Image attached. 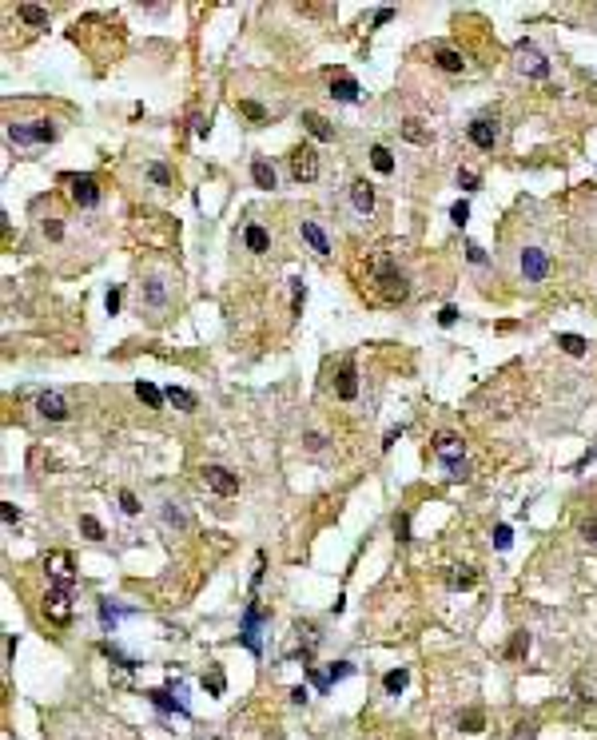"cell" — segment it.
I'll return each instance as SVG.
<instances>
[{
  "label": "cell",
  "mask_w": 597,
  "mask_h": 740,
  "mask_svg": "<svg viewBox=\"0 0 597 740\" xmlns=\"http://www.w3.org/2000/svg\"><path fill=\"white\" fill-rule=\"evenodd\" d=\"M375 283H378V291H383V303H406V299H410V283H406V275L395 271L386 259L378 263Z\"/></svg>",
  "instance_id": "1"
},
{
  "label": "cell",
  "mask_w": 597,
  "mask_h": 740,
  "mask_svg": "<svg viewBox=\"0 0 597 740\" xmlns=\"http://www.w3.org/2000/svg\"><path fill=\"white\" fill-rule=\"evenodd\" d=\"M9 140L21 143V148H32V143H52L56 140V128L48 120H32V123H12Z\"/></svg>",
  "instance_id": "2"
},
{
  "label": "cell",
  "mask_w": 597,
  "mask_h": 740,
  "mask_svg": "<svg viewBox=\"0 0 597 740\" xmlns=\"http://www.w3.org/2000/svg\"><path fill=\"white\" fill-rule=\"evenodd\" d=\"M44 613H48L52 625H68V621H72V589L68 585H52L48 597H44Z\"/></svg>",
  "instance_id": "3"
},
{
  "label": "cell",
  "mask_w": 597,
  "mask_h": 740,
  "mask_svg": "<svg viewBox=\"0 0 597 740\" xmlns=\"http://www.w3.org/2000/svg\"><path fill=\"white\" fill-rule=\"evenodd\" d=\"M267 617H271V613H263V609H259V605H247V609H243V625H239V641H243V645H247V649L255 653V657L263 653V641H259V625H263Z\"/></svg>",
  "instance_id": "4"
},
{
  "label": "cell",
  "mask_w": 597,
  "mask_h": 740,
  "mask_svg": "<svg viewBox=\"0 0 597 740\" xmlns=\"http://www.w3.org/2000/svg\"><path fill=\"white\" fill-rule=\"evenodd\" d=\"M291 175L299 183H311V180H319V155H314V148H295L291 152Z\"/></svg>",
  "instance_id": "5"
},
{
  "label": "cell",
  "mask_w": 597,
  "mask_h": 740,
  "mask_svg": "<svg viewBox=\"0 0 597 740\" xmlns=\"http://www.w3.org/2000/svg\"><path fill=\"white\" fill-rule=\"evenodd\" d=\"M517 263H522V275H526V283H542V279L549 275V255L542 251V247H526Z\"/></svg>",
  "instance_id": "6"
},
{
  "label": "cell",
  "mask_w": 597,
  "mask_h": 740,
  "mask_svg": "<svg viewBox=\"0 0 597 740\" xmlns=\"http://www.w3.org/2000/svg\"><path fill=\"white\" fill-rule=\"evenodd\" d=\"M203 482H207V490H215L219 497L239 494V477H235L227 466H203Z\"/></svg>",
  "instance_id": "7"
},
{
  "label": "cell",
  "mask_w": 597,
  "mask_h": 740,
  "mask_svg": "<svg viewBox=\"0 0 597 740\" xmlns=\"http://www.w3.org/2000/svg\"><path fill=\"white\" fill-rule=\"evenodd\" d=\"M434 454L442 458L446 466H458V462H466V446H462V438H458L454 430H442V434H434Z\"/></svg>",
  "instance_id": "8"
},
{
  "label": "cell",
  "mask_w": 597,
  "mask_h": 740,
  "mask_svg": "<svg viewBox=\"0 0 597 740\" xmlns=\"http://www.w3.org/2000/svg\"><path fill=\"white\" fill-rule=\"evenodd\" d=\"M36 410H40V418H48V422H64V418L72 414V410H68V398L56 394V390H44V394L36 398Z\"/></svg>",
  "instance_id": "9"
},
{
  "label": "cell",
  "mask_w": 597,
  "mask_h": 740,
  "mask_svg": "<svg viewBox=\"0 0 597 740\" xmlns=\"http://www.w3.org/2000/svg\"><path fill=\"white\" fill-rule=\"evenodd\" d=\"M517 52H522V68H526L534 80H546V76H549V60H546V56H542V52H537L530 40L517 44Z\"/></svg>",
  "instance_id": "10"
},
{
  "label": "cell",
  "mask_w": 597,
  "mask_h": 740,
  "mask_svg": "<svg viewBox=\"0 0 597 740\" xmlns=\"http://www.w3.org/2000/svg\"><path fill=\"white\" fill-rule=\"evenodd\" d=\"M140 307H143V311H155V314L168 307V287H163V279H143Z\"/></svg>",
  "instance_id": "11"
},
{
  "label": "cell",
  "mask_w": 597,
  "mask_h": 740,
  "mask_svg": "<svg viewBox=\"0 0 597 740\" xmlns=\"http://www.w3.org/2000/svg\"><path fill=\"white\" fill-rule=\"evenodd\" d=\"M143 697L152 700V705H155V709H160V712H175V717H183V720L192 717V709H187V700L172 697V692H168V689H148V692H143Z\"/></svg>",
  "instance_id": "12"
},
{
  "label": "cell",
  "mask_w": 597,
  "mask_h": 740,
  "mask_svg": "<svg viewBox=\"0 0 597 740\" xmlns=\"http://www.w3.org/2000/svg\"><path fill=\"white\" fill-rule=\"evenodd\" d=\"M44 569L56 578V585H68V589L76 585V569H72L68 553H48V558H44Z\"/></svg>",
  "instance_id": "13"
},
{
  "label": "cell",
  "mask_w": 597,
  "mask_h": 740,
  "mask_svg": "<svg viewBox=\"0 0 597 740\" xmlns=\"http://www.w3.org/2000/svg\"><path fill=\"white\" fill-rule=\"evenodd\" d=\"M72 199L80 203V207H96L100 203V183L92 180V175H76L72 180Z\"/></svg>",
  "instance_id": "14"
},
{
  "label": "cell",
  "mask_w": 597,
  "mask_h": 740,
  "mask_svg": "<svg viewBox=\"0 0 597 740\" xmlns=\"http://www.w3.org/2000/svg\"><path fill=\"white\" fill-rule=\"evenodd\" d=\"M351 207L358 215H371V211H375V187H371L366 180H354L351 183Z\"/></svg>",
  "instance_id": "15"
},
{
  "label": "cell",
  "mask_w": 597,
  "mask_h": 740,
  "mask_svg": "<svg viewBox=\"0 0 597 740\" xmlns=\"http://www.w3.org/2000/svg\"><path fill=\"white\" fill-rule=\"evenodd\" d=\"M299 231H303L307 247H311L314 255H331V239H327V231L314 223V219H303V223H299Z\"/></svg>",
  "instance_id": "16"
},
{
  "label": "cell",
  "mask_w": 597,
  "mask_h": 740,
  "mask_svg": "<svg viewBox=\"0 0 597 740\" xmlns=\"http://www.w3.org/2000/svg\"><path fill=\"white\" fill-rule=\"evenodd\" d=\"M470 143H474V148H482V152H490V148L498 143L494 120H474V123H470Z\"/></svg>",
  "instance_id": "17"
},
{
  "label": "cell",
  "mask_w": 597,
  "mask_h": 740,
  "mask_svg": "<svg viewBox=\"0 0 597 740\" xmlns=\"http://www.w3.org/2000/svg\"><path fill=\"white\" fill-rule=\"evenodd\" d=\"M136 609H120L111 597H104L100 601V625H104V633H116V625H120V617H132Z\"/></svg>",
  "instance_id": "18"
},
{
  "label": "cell",
  "mask_w": 597,
  "mask_h": 740,
  "mask_svg": "<svg viewBox=\"0 0 597 740\" xmlns=\"http://www.w3.org/2000/svg\"><path fill=\"white\" fill-rule=\"evenodd\" d=\"M331 96L339 104H358L363 88H358V80H351V76H339V80H331Z\"/></svg>",
  "instance_id": "19"
},
{
  "label": "cell",
  "mask_w": 597,
  "mask_h": 740,
  "mask_svg": "<svg viewBox=\"0 0 597 740\" xmlns=\"http://www.w3.org/2000/svg\"><path fill=\"white\" fill-rule=\"evenodd\" d=\"M251 180H255V187H259V192H275V187H279V175H275V167L267 160H255L251 163Z\"/></svg>",
  "instance_id": "20"
},
{
  "label": "cell",
  "mask_w": 597,
  "mask_h": 740,
  "mask_svg": "<svg viewBox=\"0 0 597 740\" xmlns=\"http://www.w3.org/2000/svg\"><path fill=\"white\" fill-rule=\"evenodd\" d=\"M243 243H247V251H251V255H267V251H271V235H267L259 223H247Z\"/></svg>",
  "instance_id": "21"
},
{
  "label": "cell",
  "mask_w": 597,
  "mask_h": 740,
  "mask_svg": "<svg viewBox=\"0 0 597 740\" xmlns=\"http://www.w3.org/2000/svg\"><path fill=\"white\" fill-rule=\"evenodd\" d=\"M354 394H358V370H354V363L346 358L343 370H339V398H343V402H351Z\"/></svg>",
  "instance_id": "22"
},
{
  "label": "cell",
  "mask_w": 597,
  "mask_h": 740,
  "mask_svg": "<svg viewBox=\"0 0 597 740\" xmlns=\"http://www.w3.org/2000/svg\"><path fill=\"white\" fill-rule=\"evenodd\" d=\"M303 128H307V132H311L319 143H331V140H334V128H331V123H327L319 112H303Z\"/></svg>",
  "instance_id": "23"
},
{
  "label": "cell",
  "mask_w": 597,
  "mask_h": 740,
  "mask_svg": "<svg viewBox=\"0 0 597 740\" xmlns=\"http://www.w3.org/2000/svg\"><path fill=\"white\" fill-rule=\"evenodd\" d=\"M163 398H168L175 410H183V414H192L195 406H199V398H195L192 390H183V386H168V390H163Z\"/></svg>",
  "instance_id": "24"
},
{
  "label": "cell",
  "mask_w": 597,
  "mask_h": 740,
  "mask_svg": "<svg viewBox=\"0 0 597 740\" xmlns=\"http://www.w3.org/2000/svg\"><path fill=\"white\" fill-rule=\"evenodd\" d=\"M434 64H438L442 72H454V76H458V72H466L462 52H454V48H438V52H434Z\"/></svg>",
  "instance_id": "25"
},
{
  "label": "cell",
  "mask_w": 597,
  "mask_h": 740,
  "mask_svg": "<svg viewBox=\"0 0 597 740\" xmlns=\"http://www.w3.org/2000/svg\"><path fill=\"white\" fill-rule=\"evenodd\" d=\"M136 394H140V402H148L152 406V410H163V402H168V398H163V390L160 386H152V382H136Z\"/></svg>",
  "instance_id": "26"
},
{
  "label": "cell",
  "mask_w": 597,
  "mask_h": 740,
  "mask_svg": "<svg viewBox=\"0 0 597 740\" xmlns=\"http://www.w3.org/2000/svg\"><path fill=\"white\" fill-rule=\"evenodd\" d=\"M557 346H562V350H566L569 358H581V355L589 350V343H586V338H581V335H569V331H566V335H557Z\"/></svg>",
  "instance_id": "27"
},
{
  "label": "cell",
  "mask_w": 597,
  "mask_h": 740,
  "mask_svg": "<svg viewBox=\"0 0 597 740\" xmlns=\"http://www.w3.org/2000/svg\"><path fill=\"white\" fill-rule=\"evenodd\" d=\"M406 685H410V669H390V673L383 677V689L390 692V697H398Z\"/></svg>",
  "instance_id": "28"
},
{
  "label": "cell",
  "mask_w": 597,
  "mask_h": 740,
  "mask_svg": "<svg viewBox=\"0 0 597 740\" xmlns=\"http://www.w3.org/2000/svg\"><path fill=\"white\" fill-rule=\"evenodd\" d=\"M446 585H450V589H474L478 573H474V569H450V573H446Z\"/></svg>",
  "instance_id": "29"
},
{
  "label": "cell",
  "mask_w": 597,
  "mask_h": 740,
  "mask_svg": "<svg viewBox=\"0 0 597 740\" xmlns=\"http://www.w3.org/2000/svg\"><path fill=\"white\" fill-rule=\"evenodd\" d=\"M371 163H375L378 175H390V172H395V155L386 152L383 143H375V148H371Z\"/></svg>",
  "instance_id": "30"
},
{
  "label": "cell",
  "mask_w": 597,
  "mask_h": 740,
  "mask_svg": "<svg viewBox=\"0 0 597 740\" xmlns=\"http://www.w3.org/2000/svg\"><path fill=\"white\" fill-rule=\"evenodd\" d=\"M16 16H21L24 24H32V28H44V24H48V12L36 9V4H21V9H16Z\"/></svg>",
  "instance_id": "31"
},
{
  "label": "cell",
  "mask_w": 597,
  "mask_h": 740,
  "mask_svg": "<svg viewBox=\"0 0 597 740\" xmlns=\"http://www.w3.org/2000/svg\"><path fill=\"white\" fill-rule=\"evenodd\" d=\"M458 724H462V732H482V729H486V717H482L478 709H470V712L458 717Z\"/></svg>",
  "instance_id": "32"
},
{
  "label": "cell",
  "mask_w": 597,
  "mask_h": 740,
  "mask_svg": "<svg viewBox=\"0 0 597 740\" xmlns=\"http://www.w3.org/2000/svg\"><path fill=\"white\" fill-rule=\"evenodd\" d=\"M402 136H406L410 143H430V136H426L422 120H406V123H402Z\"/></svg>",
  "instance_id": "33"
},
{
  "label": "cell",
  "mask_w": 597,
  "mask_h": 740,
  "mask_svg": "<svg viewBox=\"0 0 597 740\" xmlns=\"http://www.w3.org/2000/svg\"><path fill=\"white\" fill-rule=\"evenodd\" d=\"M80 534H84V538H92V541H104V526H100V521H96L92 514L80 517Z\"/></svg>",
  "instance_id": "34"
},
{
  "label": "cell",
  "mask_w": 597,
  "mask_h": 740,
  "mask_svg": "<svg viewBox=\"0 0 597 740\" xmlns=\"http://www.w3.org/2000/svg\"><path fill=\"white\" fill-rule=\"evenodd\" d=\"M478 183H482V175H478V172L458 167V187H462V192H478Z\"/></svg>",
  "instance_id": "35"
},
{
  "label": "cell",
  "mask_w": 597,
  "mask_h": 740,
  "mask_svg": "<svg viewBox=\"0 0 597 740\" xmlns=\"http://www.w3.org/2000/svg\"><path fill=\"white\" fill-rule=\"evenodd\" d=\"M450 223H454V227H466V223H470V203H466V199H458L454 207H450Z\"/></svg>",
  "instance_id": "36"
},
{
  "label": "cell",
  "mask_w": 597,
  "mask_h": 740,
  "mask_svg": "<svg viewBox=\"0 0 597 740\" xmlns=\"http://www.w3.org/2000/svg\"><path fill=\"white\" fill-rule=\"evenodd\" d=\"M163 526H168V529H183V514L175 509V502H163Z\"/></svg>",
  "instance_id": "37"
},
{
  "label": "cell",
  "mask_w": 597,
  "mask_h": 740,
  "mask_svg": "<svg viewBox=\"0 0 597 740\" xmlns=\"http://www.w3.org/2000/svg\"><path fill=\"white\" fill-rule=\"evenodd\" d=\"M530 653V633H517L514 641H510V649H506V657L514 661V657H526Z\"/></svg>",
  "instance_id": "38"
},
{
  "label": "cell",
  "mask_w": 597,
  "mask_h": 740,
  "mask_svg": "<svg viewBox=\"0 0 597 740\" xmlns=\"http://www.w3.org/2000/svg\"><path fill=\"white\" fill-rule=\"evenodd\" d=\"M343 677H354V665L351 661H334L331 669H327V680L334 685V680H343Z\"/></svg>",
  "instance_id": "39"
},
{
  "label": "cell",
  "mask_w": 597,
  "mask_h": 740,
  "mask_svg": "<svg viewBox=\"0 0 597 740\" xmlns=\"http://www.w3.org/2000/svg\"><path fill=\"white\" fill-rule=\"evenodd\" d=\"M514 740H537V720H517V724H514Z\"/></svg>",
  "instance_id": "40"
},
{
  "label": "cell",
  "mask_w": 597,
  "mask_h": 740,
  "mask_svg": "<svg viewBox=\"0 0 597 740\" xmlns=\"http://www.w3.org/2000/svg\"><path fill=\"white\" fill-rule=\"evenodd\" d=\"M120 303H124V291H120V287H108V294H104V311L120 314Z\"/></svg>",
  "instance_id": "41"
},
{
  "label": "cell",
  "mask_w": 597,
  "mask_h": 740,
  "mask_svg": "<svg viewBox=\"0 0 597 740\" xmlns=\"http://www.w3.org/2000/svg\"><path fill=\"white\" fill-rule=\"evenodd\" d=\"M223 685H227V680H223V673H219V669L203 673V689H207V692H215V697H219V692H223Z\"/></svg>",
  "instance_id": "42"
},
{
  "label": "cell",
  "mask_w": 597,
  "mask_h": 740,
  "mask_svg": "<svg viewBox=\"0 0 597 740\" xmlns=\"http://www.w3.org/2000/svg\"><path fill=\"white\" fill-rule=\"evenodd\" d=\"M303 299H307V287H303V279H291V311H295V314L303 311Z\"/></svg>",
  "instance_id": "43"
},
{
  "label": "cell",
  "mask_w": 597,
  "mask_h": 740,
  "mask_svg": "<svg viewBox=\"0 0 597 740\" xmlns=\"http://www.w3.org/2000/svg\"><path fill=\"white\" fill-rule=\"evenodd\" d=\"M239 112H243L247 120H255V123H263V120H267V112H263V108H259L255 100H239Z\"/></svg>",
  "instance_id": "44"
},
{
  "label": "cell",
  "mask_w": 597,
  "mask_h": 740,
  "mask_svg": "<svg viewBox=\"0 0 597 740\" xmlns=\"http://www.w3.org/2000/svg\"><path fill=\"white\" fill-rule=\"evenodd\" d=\"M510 546H514V529H510V526H498L494 529V549H502V553H506Z\"/></svg>",
  "instance_id": "45"
},
{
  "label": "cell",
  "mask_w": 597,
  "mask_h": 740,
  "mask_svg": "<svg viewBox=\"0 0 597 740\" xmlns=\"http://www.w3.org/2000/svg\"><path fill=\"white\" fill-rule=\"evenodd\" d=\"M120 506H124V514H132V517L143 509V506H140V497H136L132 490H120Z\"/></svg>",
  "instance_id": "46"
},
{
  "label": "cell",
  "mask_w": 597,
  "mask_h": 740,
  "mask_svg": "<svg viewBox=\"0 0 597 740\" xmlns=\"http://www.w3.org/2000/svg\"><path fill=\"white\" fill-rule=\"evenodd\" d=\"M148 175H152L155 187H172V175H168V167H163V163H152V167H148Z\"/></svg>",
  "instance_id": "47"
},
{
  "label": "cell",
  "mask_w": 597,
  "mask_h": 740,
  "mask_svg": "<svg viewBox=\"0 0 597 740\" xmlns=\"http://www.w3.org/2000/svg\"><path fill=\"white\" fill-rule=\"evenodd\" d=\"M466 259H470L474 267H486V263H490V259H486V251H482L478 243H466Z\"/></svg>",
  "instance_id": "48"
},
{
  "label": "cell",
  "mask_w": 597,
  "mask_h": 740,
  "mask_svg": "<svg viewBox=\"0 0 597 740\" xmlns=\"http://www.w3.org/2000/svg\"><path fill=\"white\" fill-rule=\"evenodd\" d=\"M307 677H311V685H314V689H319V692H327V689H331V680H327V673H319V669H314V665H307Z\"/></svg>",
  "instance_id": "49"
},
{
  "label": "cell",
  "mask_w": 597,
  "mask_h": 740,
  "mask_svg": "<svg viewBox=\"0 0 597 740\" xmlns=\"http://www.w3.org/2000/svg\"><path fill=\"white\" fill-rule=\"evenodd\" d=\"M454 323H458V307L446 303L442 311H438V326H454Z\"/></svg>",
  "instance_id": "50"
},
{
  "label": "cell",
  "mask_w": 597,
  "mask_h": 740,
  "mask_svg": "<svg viewBox=\"0 0 597 740\" xmlns=\"http://www.w3.org/2000/svg\"><path fill=\"white\" fill-rule=\"evenodd\" d=\"M395 538L398 541H410V517H406V514L395 517Z\"/></svg>",
  "instance_id": "51"
},
{
  "label": "cell",
  "mask_w": 597,
  "mask_h": 740,
  "mask_svg": "<svg viewBox=\"0 0 597 740\" xmlns=\"http://www.w3.org/2000/svg\"><path fill=\"white\" fill-rule=\"evenodd\" d=\"M0 517H4V526H16V521H21V509L12 506V502H0Z\"/></svg>",
  "instance_id": "52"
},
{
  "label": "cell",
  "mask_w": 597,
  "mask_h": 740,
  "mask_svg": "<svg viewBox=\"0 0 597 740\" xmlns=\"http://www.w3.org/2000/svg\"><path fill=\"white\" fill-rule=\"evenodd\" d=\"M303 446L311 450V454H319V450L327 446V438H323V434H314V430H311V434H303Z\"/></svg>",
  "instance_id": "53"
},
{
  "label": "cell",
  "mask_w": 597,
  "mask_h": 740,
  "mask_svg": "<svg viewBox=\"0 0 597 740\" xmlns=\"http://www.w3.org/2000/svg\"><path fill=\"white\" fill-rule=\"evenodd\" d=\"M581 538H586L589 546H597V517H589L586 526H581Z\"/></svg>",
  "instance_id": "54"
},
{
  "label": "cell",
  "mask_w": 597,
  "mask_h": 740,
  "mask_svg": "<svg viewBox=\"0 0 597 740\" xmlns=\"http://www.w3.org/2000/svg\"><path fill=\"white\" fill-rule=\"evenodd\" d=\"M390 21H395V9H378L371 24H375V28H383V24H390Z\"/></svg>",
  "instance_id": "55"
},
{
  "label": "cell",
  "mask_w": 597,
  "mask_h": 740,
  "mask_svg": "<svg viewBox=\"0 0 597 740\" xmlns=\"http://www.w3.org/2000/svg\"><path fill=\"white\" fill-rule=\"evenodd\" d=\"M263 585V553H259V561H255V573H251V589Z\"/></svg>",
  "instance_id": "56"
},
{
  "label": "cell",
  "mask_w": 597,
  "mask_h": 740,
  "mask_svg": "<svg viewBox=\"0 0 597 740\" xmlns=\"http://www.w3.org/2000/svg\"><path fill=\"white\" fill-rule=\"evenodd\" d=\"M398 434H402V426H395V430H386V438H383V450H390L398 442Z\"/></svg>",
  "instance_id": "57"
},
{
  "label": "cell",
  "mask_w": 597,
  "mask_h": 740,
  "mask_svg": "<svg viewBox=\"0 0 597 740\" xmlns=\"http://www.w3.org/2000/svg\"><path fill=\"white\" fill-rule=\"evenodd\" d=\"M44 235H48V239H64V227L60 223H44Z\"/></svg>",
  "instance_id": "58"
},
{
  "label": "cell",
  "mask_w": 597,
  "mask_h": 740,
  "mask_svg": "<svg viewBox=\"0 0 597 740\" xmlns=\"http://www.w3.org/2000/svg\"><path fill=\"white\" fill-rule=\"evenodd\" d=\"M291 700L295 705H307V689H291Z\"/></svg>",
  "instance_id": "59"
}]
</instances>
